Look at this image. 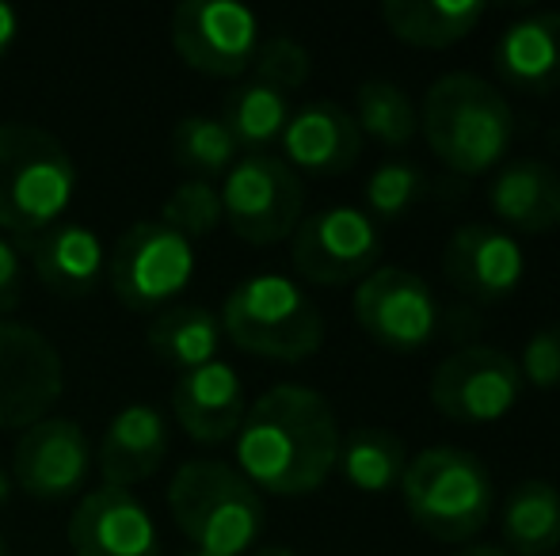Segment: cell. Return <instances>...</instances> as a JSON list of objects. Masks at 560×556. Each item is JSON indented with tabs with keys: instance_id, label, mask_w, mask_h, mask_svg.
I'll return each mask as SVG.
<instances>
[{
	"instance_id": "8fae6325",
	"label": "cell",
	"mask_w": 560,
	"mask_h": 556,
	"mask_svg": "<svg viewBox=\"0 0 560 556\" xmlns=\"http://www.w3.org/2000/svg\"><path fill=\"white\" fill-rule=\"evenodd\" d=\"M294 271L313 286H347L362 282L377 268L382 229L359 206H328L302 217L294 229Z\"/></svg>"
},
{
	"instance_id": "ac0fdd59",
	"label": "cell",
	"mask_w": 560,
	"mask_h": 556,
	"mask_svg": "<svg viewBox=\"0 0 560 556\" xmlns=\"http://www.w3.org/2000/svg\"><path fill=\"white\" fill-rule=\"evenodd\" d=\"M282 161L310 176H343L362 156V130L351 111L332 99L305 104L282 130Z\"/></svg>"
},
{
	"instance_id": "2e32d148",
	"label": "cell",
	"mask_w": 560,
	"mask_h": 556,
	"mask_svg": "<svg viewBox=\"0 0 560 556\" xmlns=\"http://www.w3.org/2000/svg\"><path fill=\"white\" fill-rule=\"evenodd\" d=\"M443 275L469 301H508L526 275V256L511 233L485 222L457 225L443 248Z\"/></svg>"
},
{
	"instance_id": "ba28073f",
	"label": "cell",
	"mask_w": 560,
	"mask_h": 556,
	"mask_svg": "<svg viewBox=\"0 0 560 556\" xmlns=\"http://www.w3.org/2000/svg\"><path fill=\"white\" fill-rule=\"evenodd\" d=\"M195 275V245L161 222H133L115 240L107 279L115 297L133 312H161L176 305Z\"/></svg>"
},
{
	"instance_id": "6da1fadb",
	"label": "cell",
	"mask_w": 560,
	"mask_h": 556,
	"mask_svg": "<svg viewBox=\"0 0 560 556\" xmlns=\"http://www.w3.org/2000/svg\"><path fill=\"white\" fill-rule=\"evenodd\" d=\"M233 442L236 473L256 492L313 496L336 473V412L310 386H294V381L271 386L244 412Z\"/></svg>"
},
{
	"instance_id": "5b68a950",
	"label": "cell",
	"mask_w": 560,
	"mask_h": 556,
	"mask_svg": "<svg viewBox=\"0 0 560 556\" xmlns=\"http://www.w3.org/2000/svg\"><path fill=\"white\" fill-rule=\"evenodd\" d=\"M77 194V164L50 130L0 122V229L35 237L61 222Z\"/></svg>"
},
{
	"instance_id": "52a82bcc",
	"label": "cell",
	"mask_w": 560,
	"mask_h": 556,
	"mask_svg": "<svg viewBox=\"0 0 560 556\" xmlns=\"http://www.w3.org/2000/svg\"><path fill=\"white\" fill-rule=\"evenodd\" d=\"M218 194H222V217L229 229L256 248L279 245L294 237V229L302 225V176L275 153L236 156Z\"/></svg>"
},
{
	"instance_id": "60d3db41",
	"label": "cell",
	"mask_w": 560,
	"mask_h": 556,
	"mask_svg": "<svg viewBox=\"0 0 560 556\" xmlns=\"http://www.w3.org/2000/svg\"><path fill=\"white\" fill-rule=\"evenodd\" d=\"M179 556H207V553H199V549H184Z\"/></svg>"
},
{
	"instance_id": "9a60e30c",
	"label": "cell",
	"mask_w": 560,
	"mask_h": 556,
	"mask_svg": "<svg viewBox=\"0 0 560 556\" xmlns=\"http://www.w3.org/2000/svg\"><path fill=\"white\" fill-rule=\"evenodd\" d=\"M69 549L73 556H161V530L133 488L84 492L69 514Z\"/></svg>"
},
{
	"instance_id": "83f0119b",
	"label": "cell",
	"mask_w": 560,
	"mask_h": 556,
	"mask_svg": "<svg viewBox=\"0 0 560 556\" xmlns=\"http://www.w3.org/2000/svg\"><path fill=\"white\" fill-rule=\"evenodd\" d=\"M354 107H359L354 115L359 130L385 149H405L420 134V111H416L412 96L393 81H382V76L362 81L354 92Z\"/></svg>"
},
{
	"instance_id": "4fadbf2b",
	"label": "cell",
	"mask_w": 560,
	"mask_h": 556,
	"mask_svg": "<svg viewBox=\"0 0 560 556\" xmlns=\"http://www.w3.org/2000/svg\"><path fill=\"white\" fill-rule=\"evenodd\" d=\"M66 389V366L38 328L0 320V430L46 419Z\"/></svg>"
},
{
	"instance_id": "cb8c5ba5",
	"label": "cell",
	"mask_w": 560,
	"mask_h": 556,
	"mask_svg": "<svg viewBox=\"0 0 560 556\" xmlns=\"http://www.w3.org/2000/svg\"><path fill=\"white\" fill-rule=\"evenodd\" d=\"M222 340H225V332H222L218 312L207 309V305H191V301H176V305H168V309H161L145 332L149 351L179 374L214 363L218 351H222Z\"/></svg>"
},
{
	"instance_id": "7c38bea8",
	"label": "cell",
	"mask_w": 560,
	"mask_h": 556,
	"mask_svg": "<svg viewBox=\"0 0 560 556\" xmlns=\"http://www.w3.org/2000/svg\"><path fill=\"white\" fill-rule=\"evenodd\" d=\"M172 46L195 73L236 81L256 58L259 20L236 0H184L172 12Z\"/></svg>"
},
{
	"instance_id": "1f68e13d",
	"label": "cell",
	"mask_w": 560,
	"mask_h": 556,
	"mask_svg": "<svg viewBox=\"0 0 560 556\" xmlns=\"http://www.w3.org/2000/svg\"><path fill=\"white\" fill-rule=\"evenodd\" d=\"M252 73L259 84L275 92H298L313 76V58L298 38L290 35H271L267 43L256 46V58H252Z\"/></svg>"
},
{
	"instance_id": "d6986e66",
	"label": "cell",
	"mask_w": 560,
	"mask_h": 556,
	"mask_svg": "<svg viewBox=\"0 0 560 556\" xmlns=\"http://www.w3.org/2000/svg\"><path fill=\"white\" fill-rule=\"evenodd\" d=\"M12 245L20 260L31 263L38 282L58 297H84L104 279V240L81 222H58Z\"/></svg>"
},
{
	"instance_id": "f546056e",
	"label": "cell",
	"mask_w": 560,
	"mask_h": 556,
	"mask_svg": "<svg viewBox=\"0 0 560 556\" xmlns=\"http://www.w3.org/2000/svg\"><path fill=\"white\" fill-rule=\"evenodd\" d=\"M428 194V176L412 161H385L366 179V214L374 222H400Z\"/></svg>"
},
{
	"instance_id": "277c9868",
	"label": "cell",
	"mask_w": 560,
	"mask_h": 556,
	"mask_svg": "<svg viewBox=\"0 0 560 556\" xmlns=\"http://www.w3.org/2000/svg\"><path fill=\"white\" fill-rule=\"evenodd\" d=\"M168 511L191 549L207 556H244L267 527L264 496L236 473V465L195 458L168 484Z\"/></svg>"
},
{
	"instance_id": "3957f363",
	"label": "cell",
	"mask_w": 560,
	"mask_h": 556,
	"mask_svg": "<svg viewBox=\"0 0 560 556\" xmlns=\"http://www.w3.org/2000/svg\"><path fill=\"white\" fill-rule=\"evenodd\" d=\"M397 492L408 519L446 545L472 542L495 511L492 473L465 446H428L408 458Z\"/></svg>"
},
{
	"instance_id": "ab89813d",
	"label": "cell",
	"mask_w": 560,
	"mask_h": 556,
	"mask_svg": "<svg viewBox=\"0 0 560 556\" xmlns=\"http://www.w3.org/2000/svg\"><path fill=\"white\" fill-rule=\"evenodd\" d=\"M0 556H8V542H4V534H0Z\"/></svg>"
},
{
	"instance_id": "e575fe53",
	"label": "cell",
	"mask_w": 560,
	"mask_h": 556,
	"mask_svg": "<svg viewBox=\"0 0 560 556\" xmlns=\"http://www.w3.org/2000/svg\"><path fill=\"white\" fill-rule=\"evenodd\" d=\"M15 38H20V12L12 4H0V61L12 54Z\"/></svg>"
},
{
	"instance_id": "7402d4cb",
	"label": "cell",
	"mask_w": 560,
	"mask_h": 556,
	"mask_svg": "<svg viewBox=\"0 0 560 556\" xmlns=\"http://www.w3.org/2000/svg\"><path fill=\"white\" fill-rule=\"evenodd\" d=\"M488 206L515 233H549L560 225V171L538 156H518L495 171Z\"/></svg>"
},
{
	"instance_id": "5bb4252c",
	"label": "cell",
	"mask_w": 560,
	"mask_h": 556,
	"mask_svg": "<svg viewBox=\"0 0 560 556\" xmlns=\"http://www.w3.org/2000/svg\"><path fill=\"white\" fill-rule=\"evenodd\" d=\"M96 453L89 430L69 416H46L31 423L12 450V481L23 496L58 504L89 484Z\"/></svg>"
},
{
	"instance_id": "44dd1931",
	"label": "cell",
	"mask_w": 560,
	"mask_h": 556,
	"mask_svg": "<svg viewBox=\"0 0 560 556\" xmlns=\"http://www.w3.org/2000/svg\"><path fill=\"white\" fill-rule=\"evenodd\" d=\"M168 458V423L153 404H126L104 427L96 450V465L104 484L133 488V484L156 476Z\"/></svg>"
},
{
	"instance_id": "4dcf8cb0",
	"label": "cell",
	"mask_w": 560,
	"mask_h": 556,
	"mask_svg": "<svg viewBox=\"0 0 560 556\" xmlns=\"http://www.w3.org/2000/svg\"><path fill=\"white\" fill-rule=\"evenodd\" d=\"M156 222L168 225V229L179 233L184 240H202L225 222L222 194H218V187L210 184V179H184V184L164 199Z\"/></svg>"
},
{
	"instance_id": "74e56055",
	"label": "cell",
	"mask_w": 560,
	"mask_h": 556,
	"mask_svg": "<svg viewBox=\"0 0 560 556\" xmlns=\"http://www.w3.org/2000/svg\"><path fill=\"white\" fill-rule=\"evenodd\" d=\"M248 556H298L294 549H282V545H267V549H256V553H248Z\"/></svg>"
},
{
	"instance_id": "8992f818",
	"label": "cell",
	"mask_w": 560,
	"mask_h": 556,
	"mask_svg": "<svg viewBox=\"0 0 560 556\" xmlns=\"http://www.w3.org/2000/svg\"><path fill=\"white\" fill-rule=\"evenodd\" d=\"M218 320L233 347L275 363H302L325 343V317L287 275H252L236 282Z\"/></svg>"
},
{
	"instance_id": "7a4b0ae2",
	"label": "cell",
	"mask_w": 560,
	"mask_h": 556,
	"mask_svg": "<svg viewBox=\"0 0 560 556\" xmlns=\"http://www.w3.org/2000/svg\"><path fill=\"white\" fill-rule=\"evenodd\" d=\"M420 134L450 171L485 176L508 156L515 138V111L485 76L446 73L423 96Z\"/></svg>"
},
{
	"instance_id": "d6a6232c",
	"label": "cell",
	"mask_w": 560,
	"mask_h": 556,
	"mask_svg": "<svg viewBox=\"0 0 560 556\" xmlns=\"http://www.w3.org/2000/svg\"><path fill=\"white\" fill-rule=\"evenodd\" d=\"M523 386L534 389H560V324L538 328L526 340L523 358H518Z\"/></svg>"
},
{
	"instance_id": "d590c367",
	"label": "cell",
	"mask_w": 560,
	"mask_h": 556,
	"mask_svg": "<svg viewBox=\"0 0 560 556\" xmlns=\"http://www.w3.org/2000/svg\"><path fill=\"white\" fill-rule=\"evenodd\" d=\"M454 556H511V553L500 549V545H469V549H457Z\"/></svg>"
},
{
	"instance_id": "8d00e7d4",
	"label": "cell",
	"mask_w": 560,
	"mask_h": 556,
	"mask_svg": "<svg viewBox=\"0 0 560 556\" xmlns=\"http://www.w3.org/2000/svg\"><path fill=\"white\" fill-rule=\"evenodd\" d=\"M8 499H12V476H8L4 469H0V507H4Z\"/></svg>"
},
{
	"instance_id": "f35d334b",
	"label": "cell",
	"mask_w": 560,
	"mask_h": 556,
	"mask_svg": "<svg viewBox=\"0 0 560 556\" xmlns=\"http://www.w3.org/2000/svg\"><path fill=\"white\" fill-rule=\"evenodd\" d=\"M549 149H553V153H560V127L549 130Z\"/></svg>"
},
{
	"instance_id": "30bf717a",
	"label": "cell",
	"mask_w": 560,
	"mask_h": 556,
	"mask_svg": "<svg viewBox=\"0 0 560 556\" xmlns=\"http://www.w3.org/2000/svg\"><path fill=\"white\" fill-rule=\"evenodd\" d=\"M354 320L370 343L408 355L435 340L443 328V309L416 271L374 268L354 286Z\"/></svg>"
},
{
	"instance_id": "ffe728a7",
	"label": "cell",
	"mask_w": 560,
	"mask_h": 556,
	"mask_svg": "<svg viewBox=\"0 0 560 556\" xmlns=\"http://www.w3.org/2000/svg\"><path fill=\"white\" fill-rule=\"evenodd\" d=\"M495 76L523 96L560 92V12H530L500 35L492 50Z\"/></svg>"
},
{
	"instance_id": "9c48e42d",
	"label": "cell",
	"mask_w": 560,
	"mask_h": 556,
	"mask_svg": "<svg viewBox=\"0 0 560 556\" xmlns=\"http://www.w3.org/2000/svg\"><path fill=\"white\" fill-rule=\"evenodd\" d=\"M523 397L518 363L500 347H462L431 374V404L439 416L488 427L515 412Z\"/></svg>"
},
{
	"instance_id": "603a6c76",
	"label": "cell",
	"mask_w": 560,
	"mask_h": 556,
	"mask_svg": "<svg viewBox=\"0 0 560 556\" xmlns=\"http://www.w3.org/2000/svg\"><path fill=\"white\" fill-rule=\"evenodd\" d=\"M488 8L480 0H385L382 23L393 38L416 50H446L480 27Z\"/></svg>"
},
{
	"instance_id": "484cf974",
	"label": "cell",
	"mask_w": 560,
	"mask_h": 556,
	"mask_svg": "<svg viewBox=\"0 0 560 556\" xmlns=\"http://www.w3.org/2000/svg\"><path fill=\"white\" fill-rule=\"evenodd\" d=\"M336 469L362 496H385V492L400 488V476L408 469V450L393 430L354 427L347 438H339Z\"/></svg>"
},
{
	"instance_id": "d4e9b609",
	"label": "cell",
	"mask_w": 560,
	"mask_h": 556,
	"mask_svg": "<svg viewBox=\"0 0 560 556\" xmlns=\"http://www.w3.org/2000/svg\"><path fill=\"white\" fill-rule=\"evenodd\" d=\"M511 556H549L560 549V488L553 481H518L500 514Z\"/></svg>"
},
{
	"instance_id": "f1b7e54d",
	"label": "cell",
	"mask_w": 560,
	"mask_h": 556,
	"mask_svg": "<svg viewBox=\"0 0 560 556\" xmlns=\"http://www.w3.org/2000/svg\"><path fill=\"white\" fill-rule=\"evenodd\" d=\"M241 149L229 138L218 115H187L172 130V161L184 171H191V179H214L225 176L236 164Z\"/></svg>"
},
{
	"instance_id": "836d02e7",
	"label": "cell",
	"mask_w": 560,
	"mask_h": 556,
	"mask_svg": "<svg viewBox=\"0 0 560 556\" xmlns=\"http://www.w3.org/2000/svg\"><path fill=\"white\" fill-rule=\"evenodd\" d=\"M20 294H23V260L12 240L0 237V320H8V312L20 305Z\"/></svg>"
},
{
	"instance_id": "4316f807",
	"label": "cell",
	"mask_w": 560,
	"mask_h": 556,
	"mask_svg": "<svg viewBox=\"0 0 560 556\" xmlns=\"http://www.w3.org/2000/svg\"><path fill=\"white\" fill-rule=\"evenodd\" d=\"M290 115L294 111H290V99L282 92L267 88L259 81H248L229 92L218 119L229 130V138L236 141L241 156H248V153H267L282 138Z\"/></svg>"
},
{
	"instance_id": "e0dca14e",
	"label": "cell",
	"mask_w": 560,
	"mask_h": 556,
	"mask_svg": "<svg viewBox=\"0 0 560 556\" xmlns=\"http://www.w3.org/2000/svg\"><path fill=\"white\" fill-rule=\"evenodd\" d=\"M172 412H176L184 435L195 438V442H229V438H236L244 412H248L241 374L222 358L199 366V370L179 374L176 386H172Z\"/></svg>"
}]
</instances>
